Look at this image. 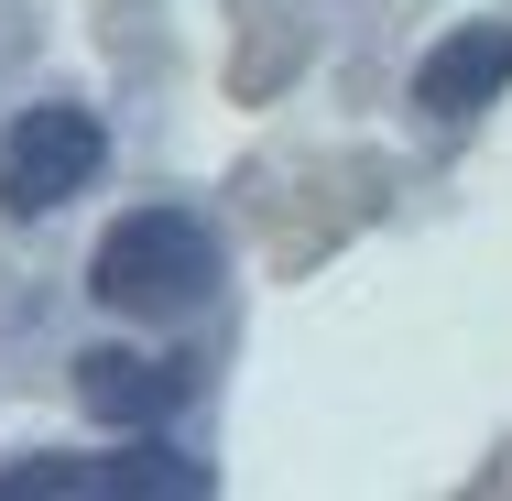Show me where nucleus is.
<instances>
[{
    "mask_svg": "<svg viewBox=\"0 0 512 501\" xmlns=\"http://www.w3.org/2000/svg\"><path fill=\"white\" fill-rule=\"evenodd\" d=\"M88 295L120 316H186L218 295V229L186 207H131L109 218V240L88 251Z\"/></svg>",
    "mask_w": 512,
    "mask_h": 501,
    "instance_id": "1",
    "label": "nucleus"
},
{
    "mask_svg": "<svg viewBox=\"0 0 512 501\" xmlns=\"http://www.w3.org/2000/svg\"><path fill=\"white\" fill-rule=\"evenodd\" d=\"M109 164V120L77 99H33L11 131H0V207L11 218H44V207L88 197Z\"/></svg>",
    "mask_w": 512,
    "mask_h": 501,
    "instance_id": "2",
    "label": "nucleus"
},
{
    "mask_svg": "<svg viewBox=\"0 0 512 501\" xmlns=\"http://www.w3.org/2000/svg\"><path fill=\"white\" fill-rule=\"evenodd\" d=\"M186 393H197L186 360H142V349H88V360H77V403H88L99 425H120V436L164 425Z\"/></svg>",
    "mask_w": 512,
    "mask_h": 501,
    "instance_id": "3",
    "label": "nucleus"
},
{
    "mask_svg": "<svg viewBox=\"0 0 512 501\" xmlns=\"http://www.w3.org/2000/svg\"><path fill=\"white\" fill-rule=\"evenodd\" d=\"M502 88H512V33H447L414 66V109H436V120H469V109H491Z\"/></svg>",
    "mask_w": 512,
    "mask_h": 501,
    "instance_id": "4",
    "label": "nucleus"
},
{
    "mask_svg": "<svg viewBox=\"0 0 512 501\" xmlns=\"http://www.w3.org/2000/svg\"><path fill=\"white\" fill-rule=\"evenodd\" d=\"M207 469L197 458H175V447H120V458H88V501H197Z\"/></svg>",
    "mask_w": 512,
    "mask_h": 501,
    "instance_id": "5",
    "label": "nucleus"
}]
</instances>
